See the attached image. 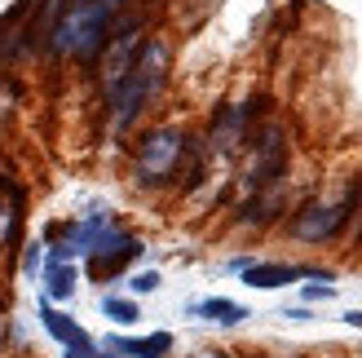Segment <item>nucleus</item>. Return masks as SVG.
<instances>
[{"mask_svg":"<svg viewBox=\"0 0 362 358\" xmlns=\"http://www.w3.org/2000/svg\"><path fill=\"white\" fill-rule=\"evenodd\" d=\"M124 5H129V0H80V5L66 9V18L53 27V49L66 53V58H80V62L98 58L106 49V40H111L115 18L124 13Z\"/></svg>","mask_w":362,"mask_h":358,"instance_id":"obj_1","label":"nucleus"},{"mask_svg":"<svg viewBox=\"0 0 362 358\" xmlns=\"http://www.w3.org/2000/svg\"><path fill=\"white\" fill-rule=\"evenodd\" d=\"M164 67H168V49L159 40H146L141 53H137V62H133V71L111 93V124H115V129H129L141 106L159 93V84H164Z\"/></svg>","mask_w":362,"mask_h":358,"instance_id":"obj_2","label":"nucleus"},{"mask_svg":"<svg viewBox=\"0 0 362 358\" xmlns=\"http://www.w3.org/2000/svg\"><path fill=\"white\" fill-rule=\"evenodd\" d=\"M181 155H186V137H181L177 129H155L141 137L137 146V182L141 186H159L168 182V177L177 173Z\"/></svg>","mask_w":362,"mask_h":358,"instance_id":"obj_3","label":"nucleus"},{"mask_svg":"<svg viewBox=\"0 0 362 358\" xmlns=\"http://www.w3.org/2000/svg\"><path fill=\"white\" fill-rule=\"evenodd\" d=\"M358 200H362V182H354L345 195H340L336 204H310L296 217V235L300 239H310V243H322V239H336L340 230H345V221H349V212L358 208Z\"/></svg>","mask_w":362,"mask_h":358,"instance_id":"obj_4","label":"nucleus"},{"mask_svg":"<svg viewBox=\"0 0 362 358\" xmlns=\"http://www.w3.org/2000/svg\"><path fill=\"white\" fill-rule=\"evenodd\" d=\"M141 45H146V40H141V31H124V35H111L106 49L98 53V58H102V88H106V98H111L115 88L124 84V76L133 71Z\"/></svg>","mask_w":362,"mask_h":358,"instance_id":"obj_5","label":"nucleus"},{"mask_svg":"<svg viewBox=\"0 0 362 358\" xmlns=\"http://www.w3.org/2000/svg\"><path fill=\"white\" fill-rule=\"evenodd\" d=\"M305 275H318V279H327L322 270H305V265H274V261H265V265H243V283H252V288H287V283H296Z\"/></svg>","mask_w":362,"mask_h":358,"instance_id":"obj_6","label":"nucleus"},{"mask_svg":"<svg viewBox=\"0 0 362 358\" xmlns=\"http://www.w3.org/2000/svg\"><path fill=\"white\" fill-rule=\"evenodd\" d=\"M40 318H45V332L53 336V341H62V345H88L84 328H80V323H76L71 314H62V310L45 306V310H40Z\"/></svg>","mask_w":362,"mask_h":358,"instance_id":"obj_7","label":"nucleus"},{"mask_svg":"<svg viewBox=\"0 0 362 358\" xmlns=\"http://www.w3.org/2000/svg\"><path fill=\"white\" fill-rule=\"evenodd\" d=\"M115 350L133 354V358H164L173 350V336L168 332H155V336H141V341H115Z\"/></svg>","mask_w":362,"mask_h":358,"instance_id":"obj_8","label":"nucleus"},{"mask_svg":"<svg viewBox=\"0 0 362 358\" xmlns=\"http://www.w3.org/2000/svg\"><path fill=\"white\" fill-rule=\"evenodd\" d=\"M45 288L53 301H66L71 292H76V270H71L66 261H53L49 257V275H45Z\"/></svg>","mask_w":362,"mask_h":358,"instance_id":"obj_9","label":"nucleus"},{"mask_svg":"<svg viewBox=\"0 0 362 358\" xmlns=\"http://www.w3.org/2000/svg\"><path fill=\"white\" fill-rule=\"evenodd\" d=\"M199 314L204 318H212V323H243L247 318V310L243 306H234V301H226V296H212V301H199Z\"/></svg>","mask_w":362,"mask_h":358,"instance_id":"obj_10","label":"nucleus"},{"mask_svg":"<svg viewBox=\"0 0 362 358\" xmlns=\"http://www.w3.org/2000/svg\"><path fill=\"white\" fill-rule=\"evenodd\" d=\"M102 310L111 314L115 323H137V318H141V314H137V301H124V296H106Z\"/></svg>","mask_w":362,"mask_h":358,"instance_id":"obj_11","label":"nucleus"},{"mask_svg":"<svg viewBox=\"0 0 362 358\" xmlns=\"http://www.w3.org/2000/svg\"><path fill=\"white\" fill-rule=\"evenodd\" d=\"M155 288H159V275L155 270H146V275L133 279V292H155Z\"/></svg>","mask_w":362,"mask_h":358,"instance_id":"obj_12","label":"nucleus"},{"mask_svg":"<svg viewBox=\"0 0 362 358\" xmlns=\"http://www.w3.org/2000/svg\"><path fill=\"white\" fill-rule=\"evenodd\" d=\"M327 296H336V288H327V283H310L305 288V301H327Z\"/></svg>","mask_w":362,"mask_h":358,"instance_id":"obj_13","label":"nucleus"},{"mask_svg":"<svg viewBox=\"0 0 362 358\" xmlns=\"http://www.w3.org/2000/svg\"><path fill=\"white\" fill-rule=\"evenodd\" d=\"M66 358H98L93 354V341H88V345H66Z\"/></svg>","mask_w":362,"mask_h":358,"instance_id":"obj_14","label":"nucleus"},{"mask_svg":"<svg viewBox=\"0 0 362 358\" xmlns=\"http://www.w3.org/2000/svg\"><path fill=\"white\" fill-rule=\"evenodd\" d=\"M345 323H354V328H362V310H349V314H345Z\"/></svg>","mask_w":362,"mask_h":358,"instance_id":"obj_15","label":"nucleus"},{"mask_svg":"<svg viewBox=\"0 0 362 358\" xmlns=\"http://www.w3.org/2000/svg\"><path fill=\"white\" fill-rule=\"evenodd\" d=\"M358 248H362V230H358Z\"/></svg>","mask_w":362,"mask_h":358,"instance_id":"obj_16","label":"nucleus"},{"mask_svg":"<svg viewBox=\"0 0 362 358\" xmlns=\"http://www.w3.org/2000/svg\"><path fill=\"white\" fill-rule=\"evenodd\" d=\"M0 336H5V332H0Z\"/></svg>","mask_w":362,"mask_h":358,"instance_id":"obj_17","label":"nucleus"}]
</instances>
